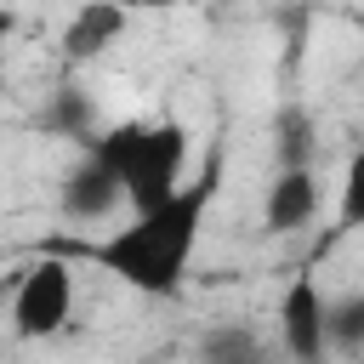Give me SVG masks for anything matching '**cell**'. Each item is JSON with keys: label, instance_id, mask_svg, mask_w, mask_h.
<instances>
[{"label": "cell", "instance_id": "1", "mask_svg": "<svg viewBox=\"0 0 364 364\" xmlns=\"http://www.w3.org/2000/svg\"><path fill=\"white\" fill-rule=\"evenodd\" d=\"M222 171H228V154L216 148L171 199H159L148 210H125L119 228H108L97 239H80L74 256L91 262L97 273H108L114 284L136 290V296L171 301L188 284V273H193V256H199V239H205Z\"/></svg>", "mask_w": 364, "mask_h": 364}, {"label": "cell", "instance_id": "2", "mask_svg": "<svg viewBox=\"0 0 364 364\" xmlns=\"http://www.w3.org/2000/svg\"><path fill=\"white\" fill-rule=\"evenodd\" d=\"M85 148L119 176L125 210H148L188 182L193 136L182 119H114L108 131H91Z\"/></svg>", "mask_w": 364, "mask_h": 364}, {"label": "cell", "instance_id": "3", "mask_svg": "<svg viewBox=\"0 0 364 364\" xmlns=\"http://www.w3.org/2000/svg\"><path fill=\"white\" fill-rule=\"evenodd\" d=\"M74 318V267L46 250L11 284V336L17 341H57Z\"/></svg>", "mask_w": 364, "mask_h": 364}, {"label": "cell", "instance_id": "4", "mask_svg": "<svg viewBox=\"0 0 364 364\" xmlns=\"http://www.w3.org/2000/svg\"><path fill=\"white\" fill-rule=\"evenodd\" d=\"M279 353L290 364H324L330 358V296L318 290L313 273H296L279 296Z\"/></svg>", "mask_w": 364, "mask_h": 364}, {"label": "cell", "instance_id": "5", "mask_svg": "<svg viewBox=\"0 0 364 364\" xmlns=\"http://www.w3.org/2000/svg\"><path fill=\"white\" fill-rule=\"evenodd\" d=\"M57 210H63V222H74V228H97V222H114V216H125V188H119V176L91 154V148H80V159L63 171V182H57Z\"/></svg>", "mask_w": 364, "mask_h": 364}, {"label": "cell", "instance_id": "6", "mask_svg": "<svg viewBox=\"0 0 364 364\" xmlns=\"http://www.w3.org/2000/svg\"><path fill=\"white\" fill-rule=\"evenodd\" d=\"M324 210V176L318 165H273L267 188H262V233L290 239L301 228H313Z\"/></svg>", "mask_w": 364, "mask_h": 364}, {"label": "cell", "instance_id": "7", "mask_svg": "<svg viewBox=\"0 0 364 364\" xmlns=\"http://www.w3.org/2000/svg\"><path fill=\"white\" fill-rule=\"evenodd\" d=\"M125 28H131V6H125V0H80V6L68 11V23H63L57 46H63V57H68L74 68H85V63L108 57V51L125 40Z\"/></svg>", "mask_w": 364, "mask_h": 364}, {"label": "cell", "instance_id": "8", "mask_svg": "<svg viewBox=\"0 0 364 364\" xmlns=\"http://www.w3.org/2000/svg\"><path fill=\"white\" fill-rule=\"evenodd\" d=\"M193 364H273L267 336L245 318H216L199 341H193Z\"/></svg>", "mask_w": 364, "mask_h": 364}, {"label": "cell", "instance_id": "9", "mask_svg": "<svg viewBox=\"0 0 364 364\" xmlns=\"http://www.w3.org/2000/svg\"><path fill=\"white\" fill-rule=\"evenodd\" d=\"M267 148L273 165H318V119L301 102H284L267 125Z\"/></svg>", "mask_w": 364, "mask_h": 364}, {"label": "cell", "instance_id": "10", "mask_svg": "<svg viewBox=\"0 0 364 364\" xmlns=\"http://www.w3.org/2000/svg\"><path fill=\"white\" fill-rule=\"evenodd\" d=\"M336 228L341 233H364V142L341 165V182H336Z\"/></svg>", "mask_w": 364, "mask_h": 364}, {"label": "cell", "instance_id": "11", "mask_svg": "<svg viewBox=\"0 0 364 364\" xmlns=\"http://www.w3.org/2000/svg\"><path fill=\"white\" fill-rule=\"evenodd\" d=\"M11 28H17V17H11V11H0V91H6V51H11Z\"/></svg>", "mask_w": 364, "mask_h": 364}, {"label": "cell", "instance_id": "12", "mask_svg": "<svg viewBox=\"0 0 364 364\" xmlns=\"http://www.w3.org/2000/svg\"><path fill=\"white\" fill-rule=\"evenodd\" d=\"M358 358H364V347H358Z\"/></svg>", "mask_w": 364, "mask_h": 364}]
</instances>
